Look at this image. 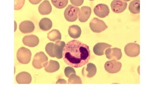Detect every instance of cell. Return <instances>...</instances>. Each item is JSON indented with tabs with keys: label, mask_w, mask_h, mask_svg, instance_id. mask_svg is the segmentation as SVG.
<instances>
[{
	"label": "cell",
	"mask_w": 154,
	"mask_h": 109,
	"mask_svg": "<svg viewBox=\"0 0 154 109\" xmlns=\"http://www.w3.org/2000/svg\"><path fill=\"white\" fill-rule=\"evenodd\" d=\"M25 0H14V10H19L23 7Z\"/></svg>",
	"instance_id": "27"
},
{
	"label": "cell",
	"mask_w": 154,
	"mask_h": 109,
	"mask_svg": "<svg viewBox=\"0 0 154 109\" xmlns=\"http://www.w3.org/2000/svg\"><path fill=\"white\" fill-rule=\"evenodd\" d=\"M78 7L69 5L64 12V17L67 21L74 22L77 20L79 13Z\"/></svg>",
	"instance_id": "4"
},
{
	"label": "cell",
	"mask_w": 154,
	"mask_h": 109,
	"mask_svg": "<svg viewBox=\"0 0 154 109\" xmlns=\"http://www.w3.org/2000/svg\"><path fill=\"white\" fill-rule=\"evenodd\" d=\"M52 4L58 9L64 8L68 4V0H51Z\"/></svg>",
	"instance_id": "24"
},
{
	"label": "cell",
	"mask_w": 154,
	"mask_h": 109,
	"mask_svg": "<svg viewBox=\"0 0 154 109\" xmlns=\"http://www.w3.org/2000/svg\"><path fill=\"white\" fill-rule=\"evenodd\" d=\"M53 26L52 21L48 18H43L39 22V26L43 31H48L52 28Z\"/></svg>",
	"instance_id": "21"
},
{
	"label": "cell",
	"mask_w": 154,
	"mask_h": 109,
	"mask_svg": "<svg viewBox=\"0 0 154 109\" xmlns=\"http://www.w3.org/2000/svg\"><path fill=\"white\" fill-rule=\"evenodd\" d=\"M111 45L107 43H98L94 45L93 48V52L95 55L102 56L104 54V51L108 48H110Z\"/></svg>",
	"instance_id": "17"
},
{
	"label": "cell",
	"mask_w": 154,
	"mask_h": 109,
	"mask_svg": "<svg viewBox=\"0 0 154 109\" xmlns=\"http://www.w3.org/2000/svg\"><path fill=\"white\" fill-rule=\"evenodd\" d=\"M127 7V4L121 0H114L111 3V7L113 12L121 13L125 11Z\"/></svg>",
	"instance_id": "10"
},
{
	"label": "cell",
	"mask_w": 154,
	"mask_h": 109,
	"mask_svg": "<svg viewBox=\"0 0 154 109\" xmlns=\"http://www.w3.org/2000/svg\"><path fill=\"white\" fill-rule=\"evenodd\" d=\"M89 1H94V0H89Z\"/></svg>",
	"instance_id": "33"
},
{
	"label": "cell",
	"mask_w": 154,
	"mask_h": 109,
	"mask_svg": "<svg viewBox=\"0 0 154 109\" xmlns=\"http://www.w3.org/2000/svg\"><path fill=\"white\" fill-rule=\"evenodd\" d=\"M122 1H124L126 2H129L130 1H131V0H122Z\"/></svg>",
	"instance_id": "32"
},
{
	"label": "cell",
	"mask_w": 154,
	"mask_h": 109,
	"mask_svg": "<svg viewBox=\"0 0 154 109\" xmlns=\"http://www.w3.org/2000/svg\"><path fill=\"white\" fill-rule=\"evenodd\" d=\"M16 80L18 84H29L31 83L32 77L28 72H22L17 74Z\"/></svg>",
	"instance_id": "16"
},
{
	"label": "cell",
	"mask_w": 154,
	"mask_h": 109,
	"mask_svg": "<svg viewBox=\"0 0 154 109\" xmlns=\"http://www.w3.org/2000/svg\"><path fill=\"white\" fill-rule=\"evenodd\" d=\"M38 12L42 15L50 14L52 10V7L49 2L45 0L39 5L38 8Z\"/></svg>",
	"instance_id": "18"
},
{
	"label": "cell",
	"mask_w": 154,
	"mask_h": 109,
	"mask_svg": "<svg viewBox=\"0 0 154 109\" xmlns=\"http://www.w3.org/2000/svg\"><path fill=\"white\" fill-rule=\"evenodd\" d=\"M90 56L89 46L77 40L67 42L63 50L65 63L74 68H79L86 65Z\"/></svg>",
	"instance_id": "1"
},
{
	"label": "cell",
	"mask_w": 154,
	"mask_h": 109,
	"mask_svg": "<svg viewBox=\"0 0 154 109\" xmlns=\"http://www.w3.org/2000/svg\"><path fill=\"white\" fill-rule=\"evenodd\" d=\"M66 84V80H65L64 79H60L57 82V84Z\"/></svg>",
	"instance_id": "31"
},
{
	"label": "cell",
	"mask_w": 154,
	"mask_h": 109,
	"mask_svg": "<svg viewBox=\"0 0 154 109\" xmlns=\"http://www.w3.org/2000/svg\"><path fill=\"white\" fill-rule=\"evenodd\" d=\"M90 27L91 31L95 33H100L108 28L106 23L97 18H94L90 23Z\"/></svg>",
	"instance_id": "5"
},
{
	"label": "cell",
	"mask_w": 154,
	"mask_h": 109,
	"mask_svg": "<svg viewBox=\"0 0 154 109\" xmlns=\"http://www.w3.org/2000/svg\"><path fill=\"white\" fill-rule=\"evenodd\" d=\"M69 35L70 37L73 38H77L81 36L82 30L79 26L77 25H72L69 26L68 30Z\"/></svg>",
	"instance_id": "20"
},
{
	"label": "cell",
	"mask_w": 154,
	"mask_h": 109,
	"mask_svg": "<svg viewBox=\"0 0 154 109\" xmlns=\"http://www.w3.org/2000/svg\"><path fill=\"white\" fill-rule=\"evenodd\" d=\"M29 2L32 5H37L40 3L42 0H29Z\"/></svg>",
	"instance_id": "30"
},
{
	"label": "cell",
	"mask_w": 154,
	"mask_h": 109,
	"mask_svg": "<svg viewBox=\"0 0 154 109\" xmlns=\"http://www.w3.org/2000/svg\"><path fill=\"white\" fill-rule=\"evenodd\" d=\"M17 59L21 64H29L31 58V53L29 50L25 47H21L17 52Z\"/></svg>",
	"instance_id": "3"
},
{
	"label": "cell",
	"mask_w": 154,
	"mask_h": 109,
	"mask_svg": "<svg viewBox=\"0 0 154 109\" xmlns=\"http://www.w3.org/2000/svg\"><path fill=\"white\" fill-rule=\"evenodd\" d=\"M54 46V43L50 42V43H48L45 47L46 52L47 53V54L51 57H55L54 53H53Z\"/></svg>",
	"instance_id": "26"
},
{
	"label": "cell",
	"mask_w": 154,
	"mask_h": 109,
	"mask_svg": "<svg viewBox=\"0 0 154 109\" xmlns=\"http://www.w3.org/2000/svg\"><path fill=\"white\" fill-rule=\"evenodd\" d=\"M47 38L50 41H60L61 39V34L59 30L53 29L48 33Z\"/></svg>",
	"instance_id": "22"
},
{
	"label": "cell",
	"mask_w": 154,
	"mask_h": 109,
	"mask_svg": "<svg viewBox=\"0 0 154 109\" xmlns=\"http://www.w3.org/2000/svg\"><path fill=\"white\" fill-rule=\"evenodd\" d=\"M129 9L131 13L137 14L140 13V0H134L130 2Z\"/></svg>",
	"instance_id": "23"
},
{
	"label": "cell",
	"mask_w": 154,
	"mask_h": 109,
	"mask_svg": "<svg viewBox=\"0 0 154 109\" xmlns=\"http://www.w3.org/2000/svg\"><path fill=\"white\" fill-rule=\"evenodd\" d=\"M66 46V43L62 41H57L54 46L53 53L55 57L60 59L63 57V50Z\"/></svg>",
	"instance_id": "11"
},
{
	"label": "cell",
	"mask_w": 154,
	"mask_h": 109,
	"mask_svg": "<svg viewBox=\"0 0 154 109\" xmlns=\"http://www.w3.org/2000/svg\"><path fill=\"white\" fill-rule=\"evenodd\" d=\"M60 68L59 62L56 61L50 60L45 67V71L48 73H54L57 72Z\"/></svg>",
	"instance_id": "19"
},
{
	"label": "cell",
	"mask_w": 154,
	"mask_h": 109,
	"mask_svg": "<svg viewBox=\"0 0 154 109\" xmlns=\"http://www.w3.org/2000/svg\"><path fill=\"white\" fill-rule=\"evenodd\" d=\"M48 58L43 52H39L35 54L33 59L32 65L36 69L42 68L48 64Z\"/></svg>",
	"instance_id": "2"
},
{
	"label": "cell",
	"mask_w": 154,
	"mask_h": 109,
	"mask_svg": "<svg viewBox=\"0 0 154 109\" xmlns=\"http://www.w3.org/2000/svg\"><path fill=\"white\" fill-rule=\"evenodd\" d=\"M106 57L109 60H119L122 57V50L119 48H108L105 52Z\"/></svg>",
	"instance_id": "8"
},
{
	"label": "cell",
	"mask_w": 154,
	"mask_h": 109,
	"mask_svg": "<svg viewBox=\"0 0 154 109\" xmlns=\"http://www.w3.org/2000/svg\"><path fill=\"white\" fill-rule=\"evenodd\" d=\"M91 8L88 6H83L81 8L79 13V20L82 23L88 20L91 14Z\"/></svg>",
	"instance_id": "14"
},
{
	"label": "cell",
	"mask_w": 154,
	"mask_h": 109,
	"mask_svg": "<svg viewBox=\"0 0 154 109\" xmlns=\"http://www.w3.org/2000/svg\"><path fill=\"white\" fill-rule=\"evenodd\" d=\"M19 30L22 33L24 34L32 32L35 29V26L32 22L26 20L22 22L20 24Z\"/></svg>",
	"instance_id": "13"
},
{
	"label": "cell",
	"mask_w": 154,
	"mask_h": 109,
	"mask_svg": "<svg viewBox=\"0 0 154 109\" xmlns=\"http://www.w3.org/2000/svg\"><path fill=\"white\" fill-rule=\"evenodd\" d=\"M97 72L96 66L92 63H89L86 67H83L82 70V74L84 77L91 78L95 76Z\"/></svg>",
	"instance_id": "15"
},
{
	"label": "cell",
	"mask_w": 154,
	"mask_h": 109,
	"mask_svg": "<svg viewBox=\"0 0 154 109\" xmlns=\"http://www.w3.org/2000/svg\"><path fill=\"white\" fill-rule=\"evenodd\" d=\"M70 1L75 6H80L83 4L84 0H70Z\"/></svg>",
	"instance_id": "29"
},
{
	"label": "cell",
	"mask_w": 154,
	"mask_h": 109,
	"mask_svg": "<svg viewBox=\"0 0 154 109\" xmlns=\"http://www.w3.org/2000/svg\"><path fill=\"white\" fill-rule=\"evenodd\" d=\"M69 84H82V80L79 76L76 74H73L70 76L68 80Z\"/></svg>",
	"instance_id": "25"
},
{
	"label": "cell",
	"mask_w": 154,
	"mask_h": 109,
	"mask_svg": "<svg viewBox=\"0 0 154 109\" xmlns=\"http://www.w3.org/2000/svg\"><path fill=\"white\" fill-rule=\"evenodd\" d=\"M23 44L29 47H35L39 43V39L35 35H28L24 37L22 40Z\"/></svg>",
	"instance_id": "12"
},
{
	"label": "cell",
	"mask_w": 154,
	"mask_h": 109,
	"mask_svg": "<svg viewBox=\"0 0 154 109\" xmlns=\"http://www.w3.org/2000/svg\"><path fill=\"white\" fill-rule=\"evenodd\" d=\"M124 52L128 56L131 57L137 56L140 54V45L135 43H129L125 46Z\"/></svg>",
	"instance_id": "7"
},
{
	"label": "cell",
	"mask_w": 154,
	"mask_h": 109,
	"mask_svg": "<svg viewBox=\"0 0 154 109\" xmlns=\"http://www.w3.org/2000/svg\"><path fill=\"white\" fill-rule=\"evenodd\" d=\"M94 13L96 16L100 18H105L109 14V9L107 5L105 4L97 5L94 10Z\"/></svg>",
	"instance_id": "9"
},
{
	"label": "cell",
	"mask_w": 154,
	"mask_h": 109,
	"mask_svg": "<svg viewBox=\"0 0 154 109\" xmlns=\"http://www.w3.org/2000/svg\"><path fill=\"white\" fill-rule=\"evenodd\" d=\"M122 63L116 60H112L106 62L105 68L106 71L110 74H115L119 72L122 68Z\"/></svg>",
	"instance_id": "6"
},
{
	"label": "cell",
	"mask_w": 154,
	"mask_h": 109,
	"mask_svg": "<svg viewBox=\"0 0 154 109\" xmlns=\"http://www.w3.org/2000/svg\"><path fill=\"white\" fill-rule=\"evenodd\" d=\"M64 73H65V76H66L68 78H69L71 74H76V71H75L73 68H72V67H70V66H69V67H66L65 69Z\"/></svg>",
	"instance_id": "28"
}]
</instances>
